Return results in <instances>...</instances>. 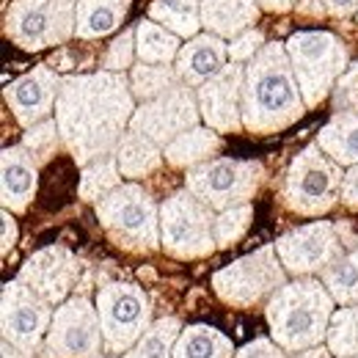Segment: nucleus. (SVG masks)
Wrapping results in <instances>:
<instances>
[{
    "label": "nucleus",
    "instance_id": "obj_22",
    "mask_svg": "<svg viewBox=\"0 0 358 358\" xmlns=\"http://www.w3.org/2000/svg\"><path fill=\"white\" fill-rule=\"evenodd\" d=\"M317 146L334 157L339 166H356L358 163V108L339 110L320 133Z\"/></svg>",
    "mask_w": 358,
    "mask_h": 358
},
{
    "label": "nucleus",
    "instance_id": "obj_13",
    "mask_svg": "<svg viewBox=\"0 0 358 358\" xmlns=\"http://www.w3.org/2000/svg\"><path fill=\"white\" fill-rule=\"evenodd\" d=\"M45 350L50 358H96L102 350V325L89 298L64 301L50 322Z\"/></svg>",
    "mask_w": 358,
    "mask_h": 358
},
{
    "label": "nucleus",
    "instance_id": "obj_16",
    "mask_svg": "<svg viewBox=\"0 0 358 358\" xmlns=\"http://www.w3.org/2000/svg\"><path fill=\"white\" fill-rule=\"evenodd\" d=\"M243 83L245 69L231 61L224 69L199 86V110L207 127L215 133H237L243 127Z\"/></svg>",
    "mask_w": 358,
    "mask_h": 358
},
{
    "label": "nucleus",
    "instance_id": "obj_44",
    "mask_svg": "<svg viewBox=\"0 0 358 358\" xmlns=\"http://www.w3.org/2000/svg\"><path fill=\"white\" fill-rule=\"evenodd\" d=\"M295 358H334V353L328 348H320L317 345V348H309V350H301Z\"/></svg>",
    "mask_w": 358,
    "mask_h": 358
},
{
    "label": "nucleus",
    "instance_id": "obj_40",
    "mask_svg": "<svg viewBox=\"0 0 358 358\" xmlns=\"http://www.w3.org/2000/svg\"><path fill=\"white\" fill-rule=\"evenodd\" d=\"M14 243H17V224H14L11 213L3 210V215H0V254H3V259L11 254Z\"/></svg>",
    "mask_w": 358,
    "mask_h": 358
},
{
    "label": "nucleus",
    "instance_id": "obj_42",
    "mask_svg": "<svg viewBox=\"0 0 358 358\" xmlns=\"http://www.w3.org/2000/svg\"><path fill=\"white\" fill-rule=\"evenodd\" d=\"M322 6H325L328 14H334V17H339V20H345V17H350L353 11H358V0H322Z\"/></svg>",
    "mask_w": 358,
    "mask_h": 358
},
{
    "label": "nucleus",
    "instance_id": "obj_29",
    "mask_svg": "<svg viewBox=\"0 0 358 358\" xmlns=\"http://www.w3.org/2000/svg\"><path fill=\"white\" fill-rule=\"evenodd\" d=\"M119 185H122L119 157H116V152H110V155L96 157V160L89 163V166H83L78 193H80V199H83V201L96 204V201H102L108 193H113Z\"/></svg>",
    "mask_w": 358,
    "mask_h": 358
},
{
    "label": "nucleus",
    "instance_id": "obj_27",
    "mask_svg": "<svg viewBox=\"0 0 358 358\" xmlns=\"http://www.w3.org/2000/svg\"><path fill=\"white\" fill-rule=\"evenodd\" d=\"M179 36L174 31H169L166 25L155 22V20H141L135 28V52L141 61L146 64H171L177 61Z\"/></svg>",
    "mask_w": 358,
    "mask_h": 358
},
{
    "label": "nucleus",
    "instance_id": "obj_19",
    "mask_svg": "<svg viewBox=\"0 0 358 358\" xmlns=\"http://www.w3.org/2000/svg\"><path fill=\"white\" fill-rule=\"evenodd\" d=\"M39 163L34 155L20 146H6L0 155V201L8 213H25L36 196Z\"/></svg>",
    "mask_w": 358,
    "mask_h": 358
},
{
    "label": "nucleus",
    "instance_id": "obj_33",
    "mask_svg": "<svg viewBox=\"0 0 358 358\" xmlns=\"http://www.w3.org/2000/svg\"><path fill=\"white\" fill-rule=\"evenodd\" d=\"M325 342H328V350L334 353V358L358 356V303L334 312Z\"/></svg>",
    "mask_w": 358,
    "mask_h": 358
},
{
    "label": "nucleus",
    "instance_id": "obj_10",
    "mask_svg": "<svg viewBox=\"0 0 358 358\" xmlns=\"http://www.w3.org/2000/svg\"><path fill=\"white\" fill-rule=\"evenodd\" d=\"M265 182V166L257 160H234L215 157L201 166L187 169L185 187L199 196L207 207L224 213L237 204H251L257 190Z\"/></svg>",
    "mask_w": 358,
    "mask_h": 358
},
{
    "label": "nucleus",
    "instance_id": "obj_17",
    "mask_svg": "<svg viewBox=\"0 0 358 358\" xmlns=\"http://www.w3.org/2000/svg\"><path fill=\"white\" fill-rule=\"evenodd\" d=\"M78 275H80V262L69 248L47 245L22 265L17 278L25 281L36 295H42L47 303L61 306L75 289Z\"/></svg>",
    "mask_w": 358,
    "mask_h": 358
},
{
    "label": "nucleus",
    "instance_id": "obj_37",
    "mask_svg": "<svg viewBox=\"0 0 358 358\" xmlns=\"http://www.w3.org/2000/svg\"><path fill=\"white\" fill-rule=\"evenodd\" d=\"M334 108L336 110L358 108V64H350V69L334 86Z\"/></svg>",
    "mask_w": 358,
    "mask_h": 358
},
{
    "label": "nucleus",
    "instance_id": "obj_41",
    "mask_svg": "<svg viewBox=\"0 0 358 358\" xmlns=\"http://www.w3.org/2000/svg\"><path fill=\"white\" fill-rule=\"evenodd\" d=\"M342 201H345L350 210H358V163L350 166V171L345 174V182H342Z\"/></svg>",
    "mask_w": 358,
    "mask_h": 358
},
{
    "label": "nucleus",
    "instance_id": "obj_3",
    "mask_svg": "<svg viewBox=\"0 0 358 358\" xmlns=\"http://www.w3.org/2000/svg\"><path fill=\"white\" fill-rule=\"evenodd\" d=\"M270 336L287 353H301L317 348L328 336L334 317V295L317 278L301 275L284 284L265 306Z\"/></svg>",
    "mask_w": 358,
    "mask_h": 358
},
{
    "label": "nucleus",
    "instance_id": "obj_7",
    "mask_svg": "<svg viewBox=\"0 0 358 358\" xmlns=\"http://www.w3.org/2000/svg\"><path fill=\"white\" fill-rule=\"evenodd\" d=\"M287 284V268H281L275 245H262L259 251L231 262L213 273V289L226 306L254 309L270 301Z\"/></svg>",
    "mask_w": 358,
    "mask_h": 358
},
{
    "label": "nucleus",
    "instance_id": "obj_38",
    "mask_svg": "<svg viewBox=\"0 0 358 358\" xmlns=\"http://www.w3.org/2000/svg\"><path fill=\"white\" fill-rule=\"evenodd\" d=\"M265 47V36L257 31V28H248V31H243L240 36H234L231 39V45H229V58L231 61H251L259 50Z\"/></svg>",
    "mask_w": 358,
    "mask_h": 358
},
{
    "label": "nucleus",
    "instance_id": "obj_20",
    "mask_svg": "<svg viewBox=\"0 0 358 358\" xmlns=\"http://www.w3.org/2000/svg\"><path fill=\"white\" fill-rule=\"evenodd\" d=\"M229 45L215 34H199L187 45H182L177 55V72L182 83L187 86H201L210 78H215L226 66Z\"/></svg>",
    "mask_w": 358,
    "mask_h": 358
},
{
    "label": "nucleus",
    "instance_id": "obj_11",
    "mask_svg": "<svg viewBox=\"0 0 358 358\" xmlns=\"http://www.w3.org/2000/svg\"><path fill=\"white\" fill-rule=\"evenodd\" d=\"M78 0H14L6 11V36L22 50H47L75 36Z\"/></svg>",
    "mask_w": 358,
    "mask_h": 358
},
{
    "label": "nucleus",
    "instance_id": "obj_6",
    "mask_svg": "<svg viewBox=\"0 0 358 358\" xmlns=\"http://www.w3.org/2000/svg\"><path fill=\"white\" fill-rule=\"evenodd\" d=\"M287 52L306 108H317L342 78L348 66V47L328 31H301L289 36Z\"/></svg>",
    "mask_w": 358,
    "mask_h": 358
},
{
    "label": "nucleus",
    "instance_id": "obj_9",
    "mask_svg": "<svg viewBox=\"0 0 358 358\" xmlns=\"http://www.w3.org/2000/svg\"><path fill=\"white\" fill-rule=\"evenodd\" d=\"M96 312L102 325V350L110 356H124L152 325L149 295L127 281H113L99 287Z\"/></svg>",
    "mask_w": 358,
    "mask_h": 358
},
{
    "label": "nucleus",
    "instance_id": "obj_1",
    "mask_svg": "<svg viewBox=\"0 0 358 358\" xmlns=\"http://www.w3.org/2000/svg\"><path fill=\"white\" fill-rule=\"evenodd\" d=\"M135 96L130 80L119 72H94L64 78L55 102L61 143L78 166L116 152V143L130 130Z\"/></svg>",
    "mask_w": 358,
    "mask_h": 358
},
{
    "label": "nucleus",
    "instance_id": "obj_24",
    "mask_svg": "<svg viewBox=\"0 0 358 358\" xmlns=\"http://www.w3.org/2000/svg\"><path fill=\"white\" fill-rule=\"evenodd\" d=\"M130 3L133 0H78L75 36L78 39H102V36L113 34L124 22Z\"/></svg>",
    "mask_w": 358,
    "mask_h": 358
},
{
    "label": "nucleus",
    "instance_id": "obj_18",
    "mask_svg": "<svg viewBox=\"0 0 358 358\" xmlns=\"http://www.w3.org/2000/svg\"><path fill=\"white\" fill-rule=\"evenodd\" d=\"M61 86H64V80L52 69L36 66L34 72H28L20 80L8 83L3 96H6V105L14 113L17 124L28 130V127L45 122L47 116L55 110Z\"/></svg>",
    "mask_w": 358,
    "mask_h": 358
},
{
    "label": "nucleus",
    "instance_id": "obj_43",
    "mask_svg": "<svg viewBox=\"0 0 358 358\" xmlns=\"http://www.w3.org/2000/svg\"><path fill=\"white\" fill-rule=\"evenodd\" d=\"M265 11H273V14H281V11H289L295 6V0H257Z\"/></svg>",
    "mask_w": 358,
    "mask_h": 358
},
{
    "label": "nucleus",
    "instance_id": "obj_31",
    "mask_svg": "<svg viewBox=\"0 0 358 358\" xmlns=\"http://www.w3.org/2000/svg\"><path fill=\"white\" fill-rule=\"evenodd\" d=\"M179 334H182V325H179L177 317H160L135 342L133 350H127L122 358H171Z\"/></svg>",
    "mask_w": 358,
    "mask_h": 358
},
{
    "label": "nucleus",
    "instance_id": "obj_21",
    "mask_svg": "<svg viewBox=\"0 0 358 358\" xmlns=\"http://www.w3.org/2000/svg\"><path fill=\"white\" fill-rule=\"evenodd\" d=\"M259 8L257 0H201V25L221 39H234L254 28Z\"/></svg>",
    "mask_w": 358,
    "mask_h": 358
},
{
    "label": "nucleus",
    "instance_id": "obj_4",
    "mask_svg": "<svg viewBox=\"0 0 358 358\" xmlns=\"http://www.w3.org/2000/svg\"><path fill=\"white\" fill-rule=\"evenodd\" d=\"M96 218L110 240L133 254H152L163 245L160 210L141 185H119L102 201H96Z\"/></svg>",
    "mask_w": 358,
    "mask_h": 358
},
{
    "label": "nucleus",
    "instance_id": "obj_2",
    "mask_svg": "<svg viewBox=\"0 0 358 358\" xmlns=\"http://www.w3.org/2000/svg\"><path fill=\"white\" fill-rule=\"evenodd\" d=\"M306 113L287 45L268 42L245 66L243 127L254 135H273L292 127Z\"/></svg>",
    "mask_w": 358,
    "mask_h": 358
},
{
    "label": "nucleus",
    "instance_id": "obj_14",
    "mask_svg": "<svg viewBox=\"0 0 358 358\" xmlns=\"http://www.w3.org/2000/svg\"><path fill=\"white\" fill-rule=\"evenodd\" d=\"M190 89L193 86H187V83H177L166 94L146 99L141 108H135L130 130L152 138L157 146L166 149L174 138L199 127V119H201L199 96Z\"/></svg>",
    "mask_w": 358,
    "mask_h": 358
},
{
    "label": "nucleus",
    "instance_id": "obj_25",
    "mask_svg": "<svg viewBox=\"0 0 358 358\" xmlns=\"http://www.w3.org/2000/svg\"><path fill=\"white\" fill-rule=\"evenodd\" d=\"M116 157H119L122 177L141 179L149 177L152 171H157L160 160L166 155H163V146H157L152 138L135 133V130H127L122 135V141L116 143Z\"/></svg>",
    "mask_w": 358,
    "mask_h": 358
},
{
    "label": "nucleus",
    "instance_id": "obj_32",
    "mask_svg": "<svg viewBox=\"0 0 358 358\" xmlns=\"http://www.w3.org/2000/svg\"><path fill=\"white\" fill-rule=\"evenodd\" d=\"M177 83H182V78H179L177 66H171V64H146V61H141L130 72L133 96L135 99H143V102L166 94L169 89H174Z\"/></svg>",
    "mask_w": 358,
    "mask_h": 358
},
{
    "label": "nucleus",
    "instance_id": "obj_8",
    "mask_svg": "<svg viewBox=\"0 0 358 358\" xmlns=\"http://www.w3.org/2000/svg\"><path fill=\"white\" fill-rule=\"evenodd\" d=\"M215 215L199 196L187 187L171 193L160 207V237L163 251L177 259H201L210 257L215 245Z\"/></svg>",
    "mask_w": 358,
    "mask_h": 358
},
{
    "label": "nucleus",
    "instance_id": "obj_5",
    "mask_svg": "<svg viewBox=\"0 0 358 358\" xmlns=\"http://www.w3.org/2000/svg\"><path fill=\"white\" fill-rule=\"evenodd\" d=\"M342 166L328 157L317 143L295 155L284 177V204L298 215H325L342 199Z\"/></svg>",
    "mask_w": 358,
    "mask_h": 358
},
{
    "label": "nucleus",
    "instance_id": "obj_15",
    "mask_svg": "<svg viewBox=\"0 0 358 358\" xmlns=\"http://www.w3.org/2000/svg\"><path fill=\"white\" fill-rule=\"evenodd\" d=\"M278 259L292 275H314L322 273L328 265H334L345 254L342 226L331 221H314L301 229L287 231L275 243Z\"/></svg>",
    "mask_w": 358,
    "mask_h": 358
},
{
    "label": "nucleus",
    "instance_id": "obj_35",
    "mask_svg": "<svg viewBox=\"0 0 358 358\" xmlns=\"http://www.w3.org/2000/svg\"><path fill=\"white\" fill-rule=\"evenodd\" d=\"M58 138H61L58 122L45 119V122H39V124H34V127L25 130L22 146H25V149L34 155V160L42 166V163H47V160L55 155V149H58Z\"/></svg>",
    "mask_w": 358,
    "mask_h": 358
},
{
    "label": "nucleus",
    "instance_id": "obj_39",
    "mask_svg": "<svg viewBox=\"0 0 358 358\" xmlns=\"http://www.w3.org/2000/svg\"><path fill=\"white\" fill-rule=\"evenodd\" d=\"M281 350L284 348H278L273 339H254V342L243 345L234 358H284Z\"/></svg>",
    "mask_w": 358,
    "mask_h": 358
},
{
    "label": "nucleus",
    "instance_id": "obj_36",
    "mask_svg": "<svg viewBox=\"0 0 358 358\" xmlns=\"http://www.w3.org/2000/svg\"><path fill=\"white\" fill-rule=\"evenodd\" d=\"M133 55H138L135 52V31L127 28L124 34H119L108 45V52L102 55V69L105 72H124L133 66Z\"/></svg>",
    "mask_w": 358,
    "mask_h": 358
},
{
    "label": "nucleus",
    "instance_id": "obj_28",
    "mask_svg": "<svg viewBox=\"0 0 358 358\" xmlns=\"http://www.w3.org/2000/svg\"><path fill=\"white\" fill-rule=\"evenodd\" d=\"M149 20L166 25L177 36L193 39L201 28V0H152Z\"/></svg>",
    "mask_w": 358,
    "mask_h": 358
},
{
    "label": "nucleus",
    "instance_id": "obj_47",
    "mask_svg": "<svg viewBox=\"0 0 358 358\" xmlns=\"http://www.w3.org/2000/svg\"><path fill=\"white\" fill-rule=\"evenodd\" d=\"M342 358H358V356H342Z\"/></svg>",
    "mask_w": 358,
    "mask_h": 358
},
{
    "label": "nucleus",
    "instance_id": "obj_34",
    "mask_svg": "<svg viewBox=\"0 0 358 358\" xmlns=\"http://www.w3.org/2000/svg\"><path fill=\"white\" fill-rule=\"evenodd\" d=\"M251 218H254V207L251 204H237V207H229L224 213L215 215V245L218 248H229L234 245L251 226Z\"/></svg>",
    "mask_w": 358,
    "mask_h": 358
},
{
    "label": "nucleus",
    "instance_id": "obj_30",
    "mask_svg": "<svg viewBox=\"0 0 358 358\" xmlns=\"http://www.w3.org/2000/svg\"><path fill=\"white\" fill-rule=\"evenodd\" d=\"M322 284L334 295L336 303L342 306H356L358 303V245L353 251L342 254L334 265L322 270Z\"/></svg>",
    "mask_w": 358,
    "mask_h": 358
},
{
    "label": "nucleus",
    "instance_id": "obj_23",
    "mask_svg": "<svg viewBox=\"0 0 358 358\" xmlns=\"http://www.w3.org/2000/svg\"><path fill=\"white\" fill-rule=\"evenodd\" d=\"M221 149H224V141L213 127H193L174 138L163 149V155H166L169 166H174V169H193L207 160H215V155Z\"/></svg>",
    "mask_w": 358,
    "mask_h": 358
},
{
    "label": "nucleus",
    "instance_id": "obj_26",
    "mask_svg": "<svg viewBox=\"0 0 358 358\" xmlns=\"http://www.w3.org/2000/svg\"><path fill=\"white\" fill-rule=\"evenodd\" d=\"M171 358H234V345L218 328L199 322L182 328Z\"/></svg>",
    "mask_w": 358,
    "mask_h": 358
},
{
    "label": "nucleus",
    "instance_id": "obj_12",
    "mask_svg": "<svg viewBox=\"0 0 358 358\" xmlns=\"http://www.w3.org/2000/svg\"><path fill=\"white\" fill-rule=\"evenodd\" d=\"M52 314V303L36 295L25 281H8L0 295L3 342H11L28 358H36V353L42 350V339H47Z\"/></svg>",
    "mask_w": 358,
    "mask_h": 358
},
{
    "label": "nucleus",
    "instance_id": "obj_46",
    "mask_svg": "<svg viewBox=\"0 0 358 358\" xmlns=\"http://www.w3.org/2000/svg\"><path fill=\"white\" fill-rule=\"evenodd\" d=\"M96 358H122V356H110V353H108V356H96Z\"/></svg>",
    "mask_w": 358,
    "mask_h": 358
},
{
    "label": "nucleus",
    "instance_id": "obj_45",
    "mask_svg": "<svg viewBox=\"0 0 358 358\" xmlns=\"http://www.w3.org/2000/svg\"><path fill=\"white\" fill-rule=\"evenodd\" d=\"M0 358H28L20 348H14L11 342H3V353H0Z\"/></svg>",
    "mask_w": 358,
    "mask_h": 358
}]
</instances>
